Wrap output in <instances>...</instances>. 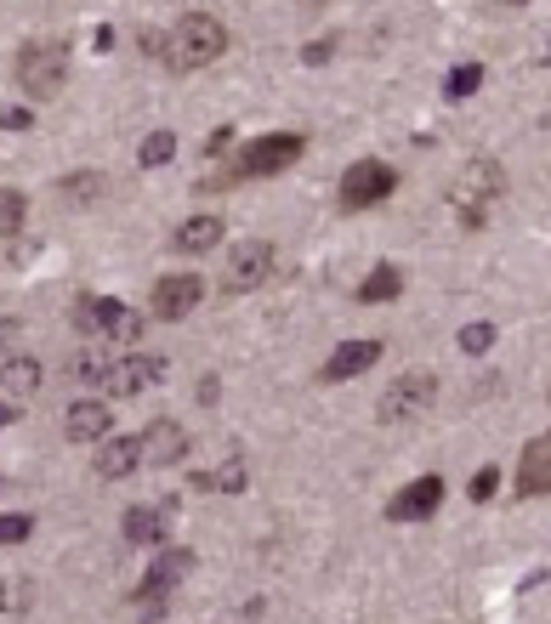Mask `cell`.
<instances>
[{
    "label": "cell",
    "mask_w": 551,
    "mask_h": 624,
    "mask_svg": "<svg viewBox=\"0 0 551 624\" xmlns=\"http://www.w3.org/2000/svg\"><path fill=\"white\" fill-rule=\"evenodd\" d=\"M159 375H166V358H154V352L114 358V364H109V381H103V398H137V392H148Z\"/></svg>",
    "instance_id": "ba28073f"
},
{
    "label": "cell",
    "mask_w": 551,
    "mask_h": 624,
    "mask_svg": "<svg viewBox=\"0 0 551 624\" xmlns=\"http://www.w3.org/2000/svg\"><path fill=\"white\" fill-rule=\"evenodd\" d=\"M307 154L302 131H279V137H256L239 148L234 166H222L216 177H205V188H234V182H256V177H284L296 159Z\"/></svg>",
    "instance_id": "7a4b0ae2"
},
{
    "label": "cell",
    "mask_w": 551,
    "mask_h": 624,
    "mask_svg": "<svg viewBox=\"0 0 551 624\" xmlns=\"http://www.w3.org/2000/svg\"><path fill=\"white\" fill-rule=\"evenodd\" d=\"M336 57V41H313L307 52H302V63H313V69H318V63H330Z\"/></svg>",
    "instance_id": "f546056e"
},
{
    "label": "cell",
    "mask_w": 551,
    "mask_h": 624,
    "mask_svg": "<svg viewBox=\"0 0 551 624\" xmlns=\"http://www.w3.org/2000/svg\"><path fill=\"white\" fill-rule=\"evenodd\" d=\"M495 347V324H466V330H461V352H490Z\"/></svg>",
    "instance_id": "4316f807"
},
{
    "label": "cell",
    "mask_w": 551,
    "mask_h": 624,
    "mask_svg": "<svg viewBox=\"0 0 551 624\" xmlns=\"http://www.w3.org/2000/svg\"><path fill=\"white\" fill-rule=\"evenodd\" d=\"M143 438V460L148 466H177V460L188 454V432L177 420H148V432H137Z\"/></svg>",
    "instance_id": "4fadbf2b"
},
{
    "label": "cell",
    "mask_w": 551,
    "mask_h": 624,
    "mask_svg": "<svg viewBox=\"0 0 551 624\" xmlns=\"http://www.w3.org/2000/svg\"><path fill=\"white\" fill-rule=\"evenodd\" d=\"M193 488H216V495H245V460H228V466H222V472H200V477H193Z\"/></svg>",
    "instance_id": "7402d4cb"
},
{
    "label": "cell",
    "mask_w": 551,
    "mask_h": 624,
    "mask_svg": "<svg viewBox=\"0 0 551 624\" xmlns=\"http://www.w3.org/2000/svg\"><path fill=\"white\" fill-rule=\"evenodd\" d=\"M495 488H501V466H483V472L472 477V500H477V506L495 500Z\"/></svg>",
    "instance_id": "f1b7e54d"
},
{
    "label": "cell",
    "mask_w": 551,
    "mask_h": 624,
    "mask_svg": "<svg viewBox=\"0 0 551 624\" xmlns=\"http://www.w3.org/2000/svg\"><path fill=\"white\" fill-rule=\"evenodd\" d=\"M222 245V216H188L182 227H177V250L182 256H205V250H216Z\"/></svg>",
    "instance_id": "ac0fdd59"
},
{
    "label": "cell",
    "mask_w": 551,
    "mask_h": 624,
    "mask_svg": "<svg viewBox=\"0 0 551 624\" xmlns=\"http://www.w3.org/2000/svg\"><path fill=\"white\" fill-rule=\"evenodd\" d=\"M7 131H29V109H7V120H0Z\"/></svg>",
    "instance_id": "1f68e13d"
},
{
    "label": "cell",
    "mask_w": 551,
    "mask_h": 624,
    "mask_svg": "<svg viewBox=\"0 0 551 624\" xmlns=\"http://www.w3.org/2000/svg\"><path fill=\"white\" fill-rule=\"evenodd\" d=\"M171 159H177V137H171V131H148L143 148H137V166L154 171V166H171Z\"/></svg>",
    "instance_id": "44dd1931"
},
{
    "label": "cell",
    "mask_w": 551,
    "mask_h": 624,
    "mask_svg": "<svg viewBox=\"0 0 551 624\" xmlns=\"http://www.w3.org/2000/svg\"><path fill=\"white\" fill-rule=\"evenodd\" d=\"M443 506V477H415L404 483L393 500H386V517L393 522H420V517H432Z\"/></svg>",
    "instance_id": "30bf717a"
},
{
    "label": "cell",
    "mask_w": 551,
    "mask_h": 624,
    "mask_svg": "<svg viewBox=\"0 0 551 624\" xmlns=\"http://www.w3.org/2000/svg\"><path fill=\"white\" fill-rule=\"evenodd\" d=\"M273 245L268 239H245L234 256H228V268H222V290L228 295H245V290H256V284H268V273H273Z\"/></svg>",
    "instance_id": "52a82bcc"
},
{
    "label": "cell",
    "mask_w": 551,
    "mask_h": 624,
    "mask_svg": "<svg viewBox=\"0 0 551 624\" xmlns=\"http://www.w3.org/2000/svg\"><path fill=\"white\" fill-rule=\"evenodd\" d=\"M63 75H69V52H63V41H29L18 52V80H23V91L35 97V103H52V97L63 91Z\"/></svg>",
    "instance_id": "3957f363"
},
{
    "label": "cell",
    "mask_w": 551,
    "mask_h": 624,
    "mask_svg": "<svg viewBox=\"0 0 551 624\" xmlns=\"http://www.w3.org/2000/svg\"><path fill=\"white\" fill-rule=\"evenodd\" d=\"M125 540L132 545H148V551H166V511H148V506H137V511H125Z\"/></svg>",
    "instance_id": "e0dca14e"
},
{
    "label": "cell",
    "mask_w": 551,
    "mask_h": 624,
    "mask_svg": "<svg viewBox=\"0 0 551 624\" xmlns=\"http://www.w3.org/2000/svg\"><path fill=\"white\" fill-rule=\"evenodd\" d=\"M393 295H404V273H398V268H375V273L359 284V302H364V307L393 302Z\"/></svg>",
    "instance_id": "d6986e66"
},
{
    "label": "cell",
    "mask_w": 551,
    "mask_h": 624,
    "mask_svg": "<svg viewBox=\"0 0 551 624\" xmlns=\"http://www.w3.org/2000/svg\"><path fill=\"white\" fill-rule=\"evenodd\" d=\"M63 438H69V443H109V438H114V432H109V404H103V398L75 404L69 415H63Z\"/></svg>",
    "instance_id": "7c38bea8"
},
{
    "label": "cell",
    "mask_w": 551,
    "mask_h": 624,
    "mask_svg": "<svg viewBox=\"0 0 551 624\" xmlns=\"http://www.w3.org/2000/svg\"><path fill=\"white\" fill-rule=\"evenodd\" d=\"M35 386H41V364H35V358H7V404L29 398Z\"/></svg>",
    "instance_id": "ffe728a7"
},
{
    "label": "cell",
    "mask_w": 551,
    "mask_h": 624,
    "mask_svg": "<svg viewBox=\"0 0 551 624\" xmlns=\"http://www.w3.org/2000/svg\"><path fill=\"white\" fill-rule=\"evenodd\" d=\"M75 324L86 336H114V341H137L143 336V313H132L125 302H114V295H80Z\"/></svg>",
    "instance_id": "277c9868"
},
{
    "label": "cell",
    "mask_w": 551,
    "mask_h": 624,
    "mask_svg": "<svg viewBox=\"0 0 551 624\" xmlns=\"http://www.w3.org/2000/svg\"><path fill=\"white\" fill-rule=\"evenodd\" d=\"M511 488H517V500H540V495H551V432H540V438L524 449Z\"/></svg>",
    "instance_id": "9c48e42d"
},
{
    "label": "cell",
    "mask_w": 551,
    "mask_h": 624,
    "mask_svg": "<svg viewBox=\"0 0 551 624\" xmlns=\"http://www.w3.org/2000/svg\"><path fill=\"white\" fill-rule=\"evenodd\" d=\"M398 171L386 159H359L347 177H341V211H375L381 200H393Z\"/></svg>",
    "instance_id": "5b68a950"
},
{
    "label": "cell",
    "mask_w": 551,
    "mask_h": 624,
    "mask_svg": "<svg viewBox=\"0 0 551 624\" xmlns=\"http://www.w3.org/2000/svg\"><path fill=\"white\" fill-rule=\"evenodd\" d=\"M228 52V23L216 12H182L177 29L166 35V69L171 75H200Z\"/></svg>",
    "instance_id": "6da1fadb"
},
{
    "label": "cell",
    "mask_w": 551,
    "mask_h": 624,
    "mask_svg": "<svg viewBox=\"0 0 551 624\" xmlns=\"http://www.w3.org/2000/svg\"><path fill=\"white\" fill-rule=\"evenodd\" d=\"M200 295H205V284L193 279V273H166V279L154 284V313L177 324V318H188L193 307H200Z\"/></svg>",
    "instance_id": "8fae6325"
},
{
    "label": "cell",
    "mask_w": 551,
    "mask_h": 624,
    "mask_svg": "<svg viewBox=\"0 0 551 624\" xmlns=\"http://www.w3.org/2000/svg\"><path fill=\"white\" fill-rule=\"evenodd\" d=\"M438 398V375H427V370H415V375H398L393 386H386V398L375 404V420H386V426H398V420H415L420 409H427Z\"/></svg>",
    "instance_id": "8992f818"
},
{
    "label": "cell",
    "mask_w": 551,
    "mask_h": 624,
    "mask_svg": "<svg viewBox=\"0 0 551 624\" xmlns=\"http://www.w3.org/2000/svg\"><path fill=\"white\" fill-rule=\"evenodd\" d=\"M228 143H234V125H216V131H211V143H205V154H222Z\"/></svg>",
    "instance_id": "4dcf8cb0"
},
{
    "label": "cell",
    "mask_w": 551,
    "mask_h": 624,
    "mask_svg": "<svg viewBox=\"0 0 551 624\" xmlns=\"http://www.w3.org/2000/svg\"><path fill=\"white\" fill-rule=\"evenodd\" d=\"M63 200H75V205L103 200V177H97V171H75L69 182H63Z\"/></svg>",
    "instance_id": "cb8c5ba5"
},
{
    "label": "cell",
    "mask_w": 551,
    "mask_h": 624,
    "mask_svg": "<svg viewBox=\"0 0 551 624\" xmlns=\"http://www.w3.org/2000/svg\"><path fill=\"white\" fill-rule=\"evenodd\" d=\"M375 358H381V341H347L330 352V364L318 370V381H352V375L375 370Z\"/></svg>",
    "instance_id": "9a60e30c"
},
{
    "label": "cell",
    "mask_w": 551,
    "mask_h": 624,
    "mask_svg": "<svg viewBox=\"0 0 551 624\" xmlns=\"http://www.w3.org/2000/svg\"><path fill=\"white\" fill-rule=\"evenodd\" d=\"M137 466H143V438H109L103 449H97V460H91V472L103 477V483L132 477Z\"/></svg>",
    "instance_id": "5bb4252c"
},
{
    "label": "cell",
    "mask_w": 551,
    "mask_h": 624,
    "mask_svg": "<svg viewBox=\"0 0 551 624\" xmlns=\"http://www.w3.org/2000/svg\"><path fill=\"white\" fill-rule=\"evenodd\" d=\"M182 574H193V551H159L154 563H148V574H143V590H137V597H171V585H177Z\"/></svg>",
    "instance_id": "2e32d148"
},
{
    "label": "cell",
    "mask_w": 551,
    "mask_h": 624,
    "mask_svg": "<svg viewBox=\"0 0 551 624\" xmlns=\"http://www.w3.org/2000/svg\"><path fill=\"white\" fill-rule=\"evenodd\" d=\"M466 193H472V200H495V193H501V166H495V159H477V166L466 171Z\"/></svg>",
    "instance_id": "603a6c76"
},
{
    "label": "cell",
    "mask_w": 551,
    "mask_h": 624,
    "mask_svg": "<svg viewBox=\"0 0 551 624\" xmlns=\"http://www.w3.org/2000/svg\"><path fill=\"white\" fill-rule=\"evenodd\" d=\"M477 86H483V69H477V63H461V69H449V86L443 91L449 97H472Z\"/></svg>",
    "instance_id": "484cf974"
},
{
    "label": "cell",
    "mask_w": 551,
    "mask_h": 624,
    "mask_svg": "<svg viewBox=\"0 0 551 624\" xmlns=\"http://www.w3.org/2000/svg\"><path fill=\"white\" fill-rule=\"evenodd\" d=\"M29 529H35V517H0V545H18V540H29Z\"/></svg>",
    "instance_id": "83f0119b"
},
{
    "label": "cell",
    "mask_w": 551,
    "mask_h": 624,
    "mask_svg": "<svg viewBox=\"0 0 551 624\" xmlns=\"http://www.w3.org/2000/svg\"><path fill=\"white\" fill-rule=\"evenodd\" d=\"M23 216H29V200H23L18 188H7V193H0V227H7V239L23 227Z\"/></svg>",
    "instance_id": "d4e9b609"
}]
</instances>
